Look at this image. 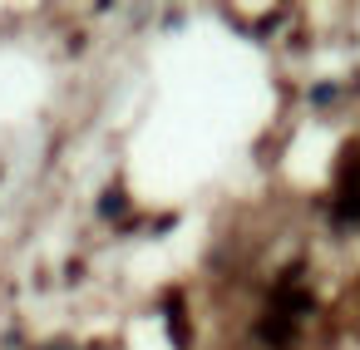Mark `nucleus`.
<instances>
[{
	"instance_id": "1",
	"label": "nucleus",
	"mask_w": 360,
	"mask_h": 350,
	"mask_svg": "<svg viewBox=\"0 0 360 350\" xmlns=\"http://www.w3.org/2000/svg\"><path fill=\"white\" fill-rule=\"evenodd\" d=\"M271 311H276V316H286V320H296V316L316 311V296L301 286V271H286V276H281V286L271 291Z\"/></svg>"
},
{
	"instance_id": "2",
	"label": "nucleus",
	"mask_w": 360,
	"mask_h": 350,
	"mask_svg": "<svg viewBox=\"0 0 360 350\" xmlns=\"http://www.w3.org/2000/svg\"><path fill=\"white\" fill-rule=\"evenodd\" d=\"M291 335H296V320H286V316H276V311L257 320V340H262V345H271V350H286V345H291Z\"/></svg>"
},
{
	"instance_id": "3",
	"label": "nucleus",
	"mask_w": 360,
	"mask_h": 350,
	"mask_svg": "<svg viewBox=\"0 0 360 350\" xmlns=\"http://www.w3.org/2000/svg\"><path fill=\"white\" fill-rule=\"evenodd\" d=\"M360 222V193H340L335 202V227H355Z\"/></svg>"
},
{
	"instance_id": "4",
	"label": "nucleus",
	"mask_w": 360,
	"mask_h": 350,
	"mask_svg": "<svg viewBox=\"0 0 360 350\" xmlns=\"http://www.w3.org/2000/svg\"><path fill=\"white\" fill-rule=\"evenodd\" d=\"M168 325H173V340H178V350L188 345V330H183V301L178 296H168Z\"/></svg>"
},
{
	"instance_id": "5",
	"label": "nucleus",
	"mask_w": 360,
	"mask_h": 350,
	"mask_svg": "<svg viewBox=\"0 0 360 350\" xmlns=\"http://www.w3.org/2000/svg\"><path fill=\"white\" fill-rule=\"evenodd\" d=\"M99 212H104V217H119V212H124V193H104Z\"/></svg>"
},
{
	"instance_id": "6",
	"label": "nucleus",
	"mask_w": 360,
	"mask_h": 350,
	"mask_svg": "<svg viewBox=\"0 0 360 350\" xmlns=\"http://www.w3.org/2000/svg\"><path fill=\"white\" fill-rule=\"evenodd\" d=\"M50 350H75V345H70V340H55V345H50Z\"/></svg>"
}]
</instances>
